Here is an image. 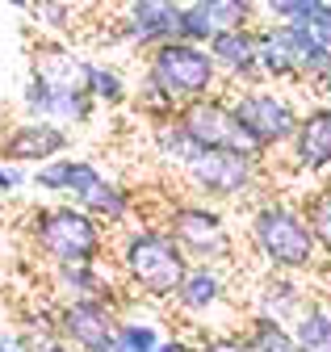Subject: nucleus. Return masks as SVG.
Instances as JSON below:
<instances>
[{"mask_svg":"<svg viewBox=\"0 0 331 352\" xmlns=\"http://www.w3.org/2000/svg\"><path fill=\"white\" fill-rule=\"evenodd\" d=\"M285 151H289V164L298 172H331V109L327 105L302 109L298 135Z\"/></svg>","mask_w":331,"mask_h":352,"instance_id":"4468645a","label":"nucleus"},{"mask_svg":"<svg viewBox=\"0 0 331 352\" xmlns=\"http://www.w3.org/2000/svg\"><path fill=\"white\" fill-rule=\"evenodd\" d=\"M298 210H302V218H306V227H310V235H315L319 252H327V256H331V185L310 189V193H306V201H302Z\"/></svg>","mask_w":331,"mask_h":352,"instance_id":"b1692460","label":"nucleus"},{"mask_svg":"<svg viewBox=\"0 0 331 352\" xmlns=\"http://www.w3.org/2000/svg\"><path fill=\"white\" fill-rule=\"evenodd\" d=\"M247 243L273 273H289V277L310 273L323 256L302 210L289 201H260L247 214Z\"/></svg>","mask_w":331,"mask_h":352,"instance_id":"f03ea898","label":"nucleus"},{"mask_svg":"<svg viewBox=\"0 0 331 352\" xmlns=\"http://www.w3.org/2000/svg\"><path fill=\"white\" fill-rule=\"evenodd\" d=\"M101 181H105V172L84 155H63V160H51L43 168H34V189L51 193V197H63L67 206H80Z\"/></svg>","mask_w":331,"mask_h":352,"instance_id":"ddd939ff","label":"nucleus"},{"mask_svg":"<svg viewBox=\"0 0 331 352\" xmlns=\"http://www.w3.org/2000/svg\"><path fill=\"white\" fill-rule=\"evenodd\" d=\"M264 160H247L239 151H201L193 155L189 168H181L185 185L197 193V201H239L247 193H256Z\"/></svg>","mask_w":331,"mask_h":352,"instance_id":"6e6552de","label":"nucleus"},{"mask_svg":"<svg viewBox=\"0 0 331 352\" xmlns=\"http://www.w3.org/2000/svg\"><path fill=\"white\" fill-rule=\"evenodd\" d=\"M151 143H155V155L163 164H172V168H189L197 147L185 139V130L176 122H163V126H151Z\"/></svg>","mask_w":331,"mask_h":352,"instance_id":"393cba45","label":"nucleus"},{"mask_svg":"<svg viewBox=\"0 0 331 352\" xmlns=\"http://www.w3.org/2000/svg\"><path fill=\"white\" fill-rule=\"evenodd\" d=\"M176 126L185 130V139L197 147V155H201V151H239V155H247V160H269L264 147L239 126V118H235V109H231V97H222V93L181 105Z\"/></svg>","mask_w":331,"mask_h":352,"instance_id":"423d86ee","label":"nucleus"},{"mask_svg":"<svg viewBox=\"0 0 331 352\" xmlns=\"http://www.w3.org/2000/svg\"><path fill=\"white\" fill-rule=\"evenodd\" d=\"M47 93H51V88H47L43 80H25V88H21L25 118H43V113H47Z\"/></svg>","mask_w":331,"mask_h":352,"instance_id":"c85d7f7f","label":"nucleus"},{"mask_svg":"<svg viewBox=\"0 0 331 352\" xmlns=\"http://www.w3.org/2000/svg\"><path fill=\"white\" fill-rule=\"evenodd\" d=\"M135 105H139V113H143L151 126L176 122V113H181V105H176L172 97H163V93H159V88H155L151 80H143V84H139V93H135Z\"/></svg>","mask_w":331,"mask_h":352,"instance_id":"a878e982","label":"nucleus"},{"mask_svg":"<svg viewBox=\"0 0 331 352\" xmlns=\"http://www.w3.org/2000/svg\"><path fill=\"white\" fill-rule=\"evenodd\" d=\"M155 352H189V344H185L181 336H172V340H163V344H159Z\"/></svg>","mask_w":331,"mask_h":352,"instance_id":"2f4dec72","label":"nucleus"},{"mask_svg":"<svg viewBox=\"0 0 331 352\" xmlns=\"http://www.w3.org/2000/svg\"><path fill=\"white\" fill-rule=\"evenodd\" d=\"M0 352H34V344L17 327H0Z\"/></svg>","mask_w":331,"mask_h":352,"instance_id":"c756f323","label":"nucleus"},{"mask_svg":"<svg viewBox=\"0 0 331 352\" xmlns=\"http://www.w3.org/2000/svg\"><path fill=\"white\" fill-rule=\"evenodd\" d=\"M315 352H331V344H323V348H315Z\"/></svg>","mask_w":331,"mask_h":352,"instance_id":"f704fd0d","label":"nucleus"},{"mask_svg":"<svg viewBox=\"0 0 331 352\" xmlns=\"http://www.w3.org/2000/svg\"><path fill=\"white\" fill-rule=\"evenodd\" d=\"M43 30H51V34H67L71 25H76V5H67V0H38V5H21Z\"/></svg>","mask_w":331,"mask_h":352,"instance_id":"bb28decb","label":"nucleus"},{"mask_svg":"<svg viewBox=\"0 0 331 352\" xmlns=\"http://www.w3.org/2000/svg\"><path fill=\"white\" fill-rule=\"evenodd\" d=\"M210 59L218 67V80H235L243 88H264L260 80V42H256V25H243V30H222L210 38Z\"/></svg>","mask_w":331,"mask_h":352,"instance_id":"f8f14e48","label":"nucleus"},{"mask_svg":"<svg viewBox=\"0 0 331 352\" xmlns=\"http://www.w3.org/2000/svg\"><path fill=\"white\" fill-rule=\"evenodd\" d=\"M289 331H294V340H298L302 352H315V348L331 344V302H323V298L306 302L302 315L289 323Z\"/></svg>","mask_w":331,"mask_h":352,"instance_id":"4be33fe9","label":"nucleus"},{"mask_svg":"<svg viewBox=\"0 0 331 352\" xmlns=\"http://www.w3.org/2000/svg\"><path fill=\"white\" fill-rule=\"evenodd\" d=\"M222 298H227V277H222V269H210V264H189L181 289L172 294V306H176L181 315L201 319V315H210L214 306H222Z\"/></svg>","mask_w":331,"mask_h":352,"instance_id":"dca6fc26","label":"nucleus"},{"mask_svg":"<svg viewBox=\"0 0 331 352\" xmlns=\"http://www.w3.org/2000/svg\"><path fill=\"white\" fill-rule=\"evenodd\" d=\"M176 21H181V5H172V0H135V5H126L109 42H122V47H135L147 55L176 38Z\"/></svg>","mask_w":331,"mask_h":352,"instance_id":"9b49d317","label":"nucleus"},{"mask_svg":"<svg viewBox=\"0 0 331 352\" xmlns=\"http://www.w3.org/2000/svg\"><path fill=\"white\" fill-rule=\"evenodd\" d=\"M30 243L51 269L67 264H101L109 256V235L80 206H43L30 214Z\"/></svg>","mask_w":331,"mask_h":352,"instance_id":"7ed1b4c3","label":"nucleus"},{"mask_svg":"<svg viewBox=\"0 0 331 352\" xmlns=\"http://www.w3.org/2000/svg\"><path fill=\"white\" fill-rule=\"evenodd\" d=\"M231 109H235L239 126L264 147V155H273V151L294 143L298 122H302L298 101L285 97L281 88H243V93L231 97Z\"/></svg>","mask_w":331,"mask_h":352,"instance_id":"0eeeda50","label":"nucleus"},{"mask_svg":"<svg viewBox=\"0 0 331 352\" xmlns=\"http://www.w3.org/2000/svg\"><path fill=\"white\" fill-rule=\"evenodd\" d=\"M256 42H260V80L264 84H298V55L289 30L277 21L256 25Z\"/></svg>","mask_w":331,"mask_h":352,"instance_id":"f3484780","label":"nucleus"},{"mask_svg":"<svg viewBox=\"0 0 331 352\" xmlns=\"http://www.w3.org/2000/svg\"><path fill=\"white\" fill-rule=\"evenodd\" d=\"M189 352H243V340H239V331H214V336H201L197 344H189Z\"/></svg>","mask_w":331,"mask_h":352,"instance_id":"cd10ccee","label":"nucleus"},{"mask_svg":"<svg viewBox=\"0 0 331 352\" xmlns=\"http://www.w3.org/2000/svg\"><path fill=\"white\" fill-rule=\"evenodd\" d=\"M135 206H139V197H135V189H126V185H117V181H105L80 201V210H84L93 223L109 235V231H122L130 223V214H135Z\"/></svg>","mask_w":331,"mask_h":352,"instance_id":"a211bd4d","label":"nucleus"},{"mask_svg":"<svg viewBox=\"0 0 331 352\" xmlns=\"http://www.w3.org/2000/svg\"><path fill=\"white\" fill-rule=\"evenodd\" d=\"M89 76V59L76 55L71 47H59V42H43V47L30 51V80H43L55 93H76L84 88Z\"/></svg>","mask_w":331,"mask_h":352,"instance_id":"2eb2a0df","label":"nucleus"},{"mask_svg":"<svg viewBox=\"0 0 331 352\" xmlns=\"http://www.w3.org/2000/svg\"><path fill=\"white\" fill-rule=\"evenodd\" d=\"M122 311L109 302H59L55 336L76 352H109Z\"/></svg>","mask_w":331,"mask_h":352,"instance_id":"1a4fd4ad","label":"nucleus"},{"mask_svg":"<svg viewBox=\"0 0 331 352\" xmlns=\"http://www.w3.org/2000/svg\"><path fill=\"white\" fill-rule=\"evenodd\" d=\"M239 340H243V352H302L294 331L285 323H273V319H260V315H252L243 323Z\"/></svg>","mask_w":331,"mask_h":352,"instance_id":"aec40b11","label":"nucleus"},{"mask_svg":"<svg viewBox=\"0 0 331 352\" xmlns=\"http://www.w3.org/2000/svg\"><path fill=\"white\" fill-rule=\"evenodd\" d=\"M306 306V289L289 277V273H269L256 289V315L260 319H273V323H294Z\"/></svg>","mask_w":331,"mask_h":352,"instance_id":"6ab92c4d","label":"nucleus"},{"mask_svg":"<svg viewBox=\"0 0 331 352\" xmlns=\"http://www.w3.org/2000/svg\"><path fill=\"white\" fill-rule=\"evenodd\" d=\"M143 80H151L176 105H189V101L218 93V67H214L210 51L189 47V42H176V38L143 55Z\"/></svg>","mask_w":331,"mask_h":352,"instance_id":"20e7f679","label":"nucleus"},{"mask_svg":"<svg viewBox=\"0 0 331 352\" xmlns=\"http://www.w3.org/2000/svg\"><path fill=\"white\" fill-rule=\"evenodd\" d=\"M159 227L176 239V248L189 256V264H210V269H222V264L235 256V235H231V227H227V218H222L218 206L172 201Z\"/></svg>","mask_w":331,"mask_h":352,"instance_id":"39448f33","label":"nucleus"},{"mask_svg":"<svg viewBox=\"0 0 331 352\" xmlns=\"http://www.w3.org/2000/svg\"><path fill=\"white\" fill-rule=\"evenodd\" d=\"M159 344H163V336H159L155 319H130V315H122L109 352H155Z\"/></svg>","mask_w":331,"mask_h":352,"instance_id":"5701e85b","label":"nucleus"},{"mask_svg":"<svg viewBox=\"0 0 331 352\" xmlns=\"http://www.w3.org/2000/svg\"><path fill=\"white\" fill-rule=\"evenodd\" d=\"M319 97H323V105L331 109V80H327V88H323V93H319Z\"/></svg>","mask_w":331,"mask_h":352,"instance_id":"72a5a7b5","label":"nucleus"},{"mask_svg":"<svg viewBox=\"0 0 331 352\" xmlns=\"http://www.w3.org/2000/svg\"><path fill=\"white\" fill-rule=\"evenodd\" d=\"M84 93L93 97V105H105V109H117L130 101V84L117 67L109 63H93L89 59V76H84Z\"/></svg>","mask_w":331,"mask_h":352,"instance_id":"412c9836","label":"nucleus"},{"mask_svg":"<svg viewBox=\"0 0 331 352\" xmlns=\"http://www.w3.org/2000/svg\"><path fill=\"white\" fill-rule=\"evenodd\" d=\"M113 264L126 294L151 302H172V294L189 273V256L163 227H126L113 248Z\"/></svg>","mask_w":331,"mask_h":352,"instance_id":"f257e3e1","label":"nucleus"},{"mask_svg":"<svg viewBox=\"0 0 331 352\" xmlns=\"http://www.w3.org/2000/svg\"><path fill=\"white\" fill-rule=\"evenodd\" d=\"M34 352H76V348H67L63 340H47V344H34Z\"/></svg>","mask_w":331,"mask_h":352,"instance_id":"473e14b6","label":"nucleus"},{"mask_svg":"<svg viewBox=\"0 0 331 352\" xmlns=\"http://www.w3.org/2000/svg\"><path fill=\"white\" fill-rule=\"evenodd\" d=\"M21 181H25V176H21V168H9V164H0V193H17L21 189Z\"/></svg>","mask_w":331,"mask_h":352,"instance_id":"7c9ffc66","label":"nucleus"},{"mask_svg":"<svg viewBox=\"0 0 331 352\" xmlns=\"http://www.w3.org/2000/svg\"><path fill=\"white\" fill-rule=\"evenodd\" d=\"M71 147V135L43 118H25V122H13L9 130H0V164H34L43 168L51 160H63Z\"/></svg>","mask_w":331,"mask_h":352,"instance_id":"9d476101","label":"nucleus"}]
</instances>
